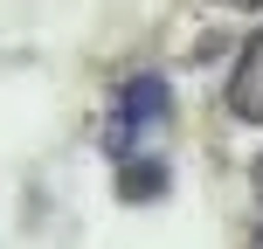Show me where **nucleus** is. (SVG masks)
<instances>
[{
  "mask_svg": "<svg viewBox=\"0 0 263 249\" xmlns=\"http://www.w3.org/2000/svg\"><path fill=\"white\" fill-rule=\"evenodd\" d=\"M173 111V90H166V76H132L125 83V97H118V118H111V152H132V139H139L145 125H159Z\"/></svg>",
  "mask_w": 263,
  "mask_h": 249,
  "instance_id": "f257e3e1",
  "label": "nucleus"
},
{
  "mask_svg": "<svg viewBox=\"0 0 263 249\" xmlns=\"http://www.w3.org/2000/svg\"><path fill=\"white\" fill-rule=\"evenodd\" d=\"M229 111H236L242 125H263V35L242 42L236 55V76H229Z\"/></svg>",
  "mask_w": 263,
  "mask_h": 249,
  "instance_id": "f03ea898",
  "label": "nucleus"
},
{
  "mask_svg": "<svg viewBox=\"0 0 263 249\" xmlns=\"http://www.w3.org/2000/svg\"><path fill=\"white\" fill-rule=\"evenodd\" d=\"M118 187H125V201L159 194V187H166V159H139V166H125V173H118Z\"/></svg>",
  "mask_w": 263,
  "mask_h": 249,
  "instance_id": "7ed1b4c3",
  "label": "nucleus"
},
{
  "mask_svg": "<svg viewBox=\"0 0 263 249\" xmlns=\"http://www.w3.org/2000/svg\"><path fill=\"white\" fill-rule=\"evenodd\" d=\"M222 7H263V0H222Z\"/></svg>",
  "mask_w": 263,
  "mask_h": 249,
  "instance_id": "20e7f679",
  "label": "nucleus"
},
{
  "mask_svg": "<svg viewBox=\"0 0 263 249\" xmlns=\"http://www.w3.org/2000/svg\"><path fill=\"white\" fill-rule=\"evenodd\" d=\"M256 194H263V159H256Z\"/></svg>",
  "mask_w": 263,
  "mask_h": 249,
  "instance_id": "39448f33",
  "label": "nucleus"
},
{
  "mask_svg": "<svg viewBox=\"0 0 263 249\" xmlns=\"http://www.w3.org/2000/svg\"><path fill=\"white\" fill-rule=\"evenodd\" d=\"M250 249H263V228H256V242H250Z\"/></svg>",
  "mask_w": 263,
  "mask_h": 249,
  "instance_id": "423d86ee",
  "label": "nucleus"
}]
</instances>
